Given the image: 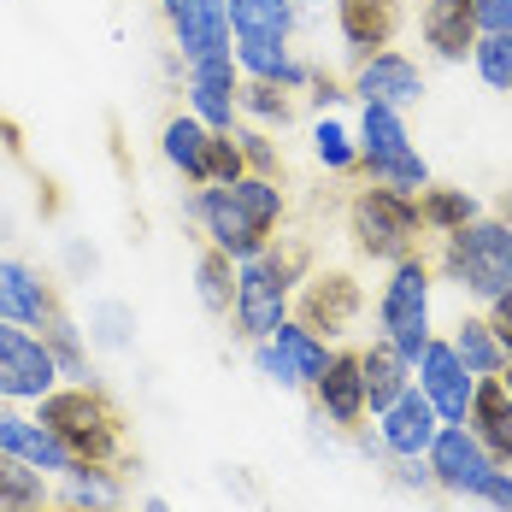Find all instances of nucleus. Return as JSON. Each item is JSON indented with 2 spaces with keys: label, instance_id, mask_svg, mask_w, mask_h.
Instances as JSON below:
<instances>
[{
  "label": "nucleus",
  "instance_id": "nucleus-36",
  "mask_svg": "<svg viewBox=\"0 0 512 512\" xmlns=\"http://www.w3.org/2000/svg\"><path fill=\"white\" fill-rule=\"evenodd\" d=\"M312 154L324 171H359V142L336 124V118H318L312 124Z\"/></svg>",
  "mask_w": 512,
  "mask_h": 512
},
{
  "label": "nucleus",
  "instance_id": "nucleus-18",
  "mask_svg": "<svg viewBox=\"0 0 512 512\" xmlns=\"http://www.w3.org/2000/svg\"><path fill=\"white\" fill-rule=\"evenodd\" d=\"M0 454H12V460H30L36 471H48V477H65V471L77 465V460H71V448L53 436L36 412L24 418L12 401H0Z\"/></svg>",
  "mask_w": 512,
  "mask_h": 512
},
{
  "label": "nucleus",
  "instance_id": "nucleus-25",
  "mask_svg": "<svg viewBox=\"0 0 512 512\" xmlns=\"http://www.w3.org/2000/svg\"><path fill=\"white\" fill-rule=\"evenodd\" d=\"M59 507H77V512H118L124 507V483H118V465H71L53 489Z\"/></svg>",
  "mask_w": 512,
  "mask_h": 512
},
{
  "label": "nucleus",
  "instance_id": "nucleus-39",
  "mask_svg": "<svg viewBox=\"0 0 512 512\" xmlns=\"http://www.w3.org/2000/svg\"><path fill=\"white\" fill-rule=\"evenodd\" d=\"M236 136H242V159H248L254 177H277V171H283V159H277V148H271L265 136H254V130H236Z\"/></svg>",
  "mask_w": 512,
  "mask_h": 512
},
{
  "label": "nucleus",
  "instance_id": "nucleus-30",
  "mask_svg": "<svg viewBox=\"0 0 512 512\" xmlns=\"http://www.w3.org/2000/svg\"><path fill=\"white\" fill-rule=\"evenodd\" d=\"M448 342H454V354L465 359L471 377H501V371H507V348H501V336L489 330V318H460V330H454Z\"/></svg>",
  "mask_w": 512,
  "mask_h": 512
},
{
  "label": "nucleus",
  "instance_id": "nucleus-37",
  "mask_svg": "<svg viewBox=\"0 0 512 512\" xmlns=\"http://www.w3.org/2000/svg\"><path fill=\"white\" fill-rule=\"evenodd\" d=\"M236 177H248L242 136H236V130H212V148H206V183H236Z\"/></svg>",
  "mask_w": 512,
  "mask_h": 512
},
{
  "label": "nucleus",
  "instance_id": "nucleus-6",
  "mask_svg": "<svg viewBox=\"0 0 512 512\" xmlns=\"http://www.w3.org/2000/svg\"><path fill=\"white\" fill-rule=\"evenodd\" d=\"M430 271L436 265L424 254L389 265V283H383V301H377V330H383V342L401 348V359H412V371L430 348Z\"/></svg>",
  "mask_w": 512,
  "mask_h": 512
},
{
  "label": "nucleus",
  "instance_id": "nucleus-48",
  "mask_svg": "<svg viewBox=\"0 0 512 512\" xmlns=\"http://www.w3.org/2000/svg\"><path fill=\"white\" fill-rule=\"evenodd\" d=\"M507 212H512V195H507Z\"/></svg>",
  "mask_w": 512,
  "mask_h": 512
},
{
  "label": "nucleus",
  "instance_id": "nucleus-20",
  "mask_svg": "<svg viewBox=\"0 0 512 512\" xmlns=\"http://www.w3.org/2000/svg\"><path fill=\"white\" fill-rule=\"evenodd\" d=\"M336 30L354 59H371L401 36V0H336Z\"/></svg>",
  "mask_w": 512,
  "mask_h": 512
},
{
  "label": "nucleus",
  "instance_id": "nucleus-4",
  "mask_svg": "<svg viewBox=\"0 0 512 512\" xmlns=\"http://www.w3.org/2000/svg\"><path fill=\"white\" fill-rule=\"evenodd\" d=\"M348 236L365 259L377 265H401V259L418 254V236H424V218H418V195H401V189H359L348 201Z\"/></svg>",
  "mask_w": 512,
  "mask_h": 512
},
{
  "label": "nucleus",
  "instance_id": "nucleus-7",
  "mask_svg": "<svg viewBox=\"0 0 512 512\" xmlns=\"http://www.w3.org/2000/svg\"><path fill=\"white\" fill-rule=\"evenodd\" d=\"M59 389V365H53L48 342L36 336V330H24V324H6L0 318V401H42Z\"/></svg>",
  "mask_w": 512,
  "mask_h": 512
},
{
  "label": "nucleus",
  "instance_id": "nucleus-5",
  "mask_svg": "<svg viewBox=\"0 0 512 512\" xmlns=\"http://www.w3.org/2000/svg\"><path fill=\"white\" fill-rule=\"evenodd\" d=\"M359 171L383 189H401V195H418L430 183V165L412 148L407 124L395 106H359Z\"/></svg>",
  "mask_w": 512,
  "mask_h": 512
},
{
  "label": "nucleus",
  "instance_id": "nucleus-24",
  "mask_svg": "<svg viewBox=\"0 0 512 512\" xmlns=\"http://www.w3.org/2000/svg\"><path fill=\"white\" fill-rule=\"evenodd\" d=\"M236 65H242V77H265V83H283V89L312 83V65H301L283 36H236Z\"/></svg>",
  "mask_w": 512,
  "mask_h": 512
},
{
  "label": "nucleus",
  "instance_id": "nucleus-45",
  "mask_svg": "<svg viewBox=\"0 0 512 512\" xmlns=\"http://www.w3.org/2000/svg\"><path fill=\"white\" fill-rule=\"evenodd\" d=\"M142 512H171V507H165V501H159V495H148V501H142Z\"/></svg>",
  "mask_w": 512,
  "mask_h": 512
},
{
  "label": "nucleus",
  "instance_id": "nucleus-9",
  "mask_svg": "<svg viewBox=\"0 0 512 512\" xmlns=\"http://www.w3.org/2000/svg\"><path fill=\"white\" fill-rule=\"evenodd\" d=\"M359 307H365V289L354 283V271H312L307 283H301V295H295V312L289 318H301L312 336H348L354 330Z\"/></svg>",
  "mask_w": 512,
  "mask_h": 512
},
{
  "label": "nucleus",
  "instance_id": "nucleus-17",
  "mask_svg": "<svg viewBox=\"0 0 512 512\" xmlns=\"http://www.w3.org/2000/svg\"><path fill=\"white\" fill-rule=\"evenodd\" d=\"M53 312H59V289H53L36 265L0 254V318L6 324H24V330H42Z\"/></svg>",
  "mask_w": 512,
  "mask_h": 512
},
{
  "label": "nucleus",
  "instance_id": "nucleus-33",
  "mask_svg": "<svg viewBox=\"0 0 512 512\" xmlns=\"http://www.w3.org/2000/svg\"><path fill=\"white\" fill-rule=\"evenodd\" d=\"M236 106L248 112V118H259V124H295V89H283V83H265V77H242V95H236Z\"/></svg>",
  "mask_w": 512,
  "mask_h": 512
},
{
  "label": "nucleus",
  "instance_id": "nucleus-47",
  "mask_svg": "<svg viewBox=\"0 0 512 512\" xmlns=\"http://www.w3.org/2000/svg\"><path fill=\"white\" fill-rule=\"evenodd\" d=\"M0 512H30V507H0Z\"/></svg>",
  "mask_w": 512,
  "mask_h": 512
},
{
  "label": "nucleus",
  "instance_id": "nucleus-29",
  "mask_svg": "<svg viewBox=\"0 0 512 512\" xmlns=\"http://www.w3.org/2000/svg\"><path fill=\"white\" fill-rule=\"evenodd\" d=\"M36 336L48 342V354H53V365H59V377H65V383H95V365H89V348H83V330L71 324V312H65V307L53 312Z\"/></svg>",
  "mask_w": 512,
  "mask_h": 512
},
{
  "label": "nucleus",
  "instance_id": "nucleus-14",
  "mask_svg": "<svg viewBox=\"0 0 512 512\" xmlns=\"http://www.w3.org/2000/svg\"><path fill=\"white\" fill-rule=\"evenodd\" d=\"M354 95H359V106H395V112H407V106L424 101V71L412 65L407 53L383 48V53H371V59H359Z\"/></svg>",
  "mask_w": 512,
  "mask_h": 512
},
{
  "label": "nucleus",
  "instance_id": "nucleus-46",
  "mask_svg": "<svg viewBox=\"0 0 512 512\" xmlns=\"http://www.w3.org/2000/svg\"><path fill=\"white\" fill-rule=\"evenodd\" d=\"M501 383H507V395H512V359H507V371H501Z\"/></svg>",
  "mask_w": 512,
  "mask_h": 512
},
{
  "label": "nucleus",
  "instance_id": "nucleus-13",
  "mask_svg": "<svg viewBox=\"0 0 512 512\" xmlns=\"http://www.w3.org/2000/svg\"><path fill=\"white\" fill-rule=\"evenodd\" d=\"M418 389L430 395V407L442 412V424H465L471 395H477V377L465 371V359L454 354V342L430 336V348H424V359H418Z\"/></svg>",
  "mask_w": 512,
  "mask_h": 512
},
{
  "label": "nucleus",
  "instance_id": "nucleus-44",
  "mask_svg": "<svg viewBox=\"0 0 512 512\" xmlns=\"http://www.w3.org/2000/svg\"><path fill=\"white\" fill-rule=\"evenodd\" d=\"M312 101H318V112H324V106H336L342 101V83H336V77H324V71H312Z\"/></svg>",
  "mask_w": 512,
  "mask_h": 512
},
{
  "label": "nucleus",
  "instance_id": "nucleus-16",
  "mask_svg": "<svg viewBox=\"0 0 512 512\" xmlns=\"http://www.w3.org/2000/svg\"><path fill=\"white\" fill-rule=\"evenodd\" d=\"M436 430H442V412L430 407V395L418 383L389 412H377V436H383L389 460H424L430 442H436Z\"/></svg>",
  "mask_w": 512,
  "mask_h": 512
},
{
  "label": "nucleus",
  "instance_id": "nucleus-2",
  "mask_svg": "<svg viewBox=\"0 0 512 512\" xmlns=\"http://www.w3.org/2000/svg\"><path fill=\"white\" fill-rule=\"evenodd\" d=\"M36 418L71 448V460L83 465H118L124 460V407L106 395L101 383H65L36 401Z\"/></svg>",
  "mask_w": 512,
  "mask_h": 512
},
{
  "label": "nucleus",
  "instance_id": "nucleus-8",
  "mask_svg": "<svg viewBox=\"0 0 512 512\" xmlns=\"http://www.w3.org/2000/svg\"><path fill=\"white\" fill-rule=\"evenodd\" d=\"M254 365H259V377H271L277 389H312L318 371L330 365V348H324V336H312L301 318H289V324H277V336L254 342Z\"/></svg>",
  "mask_w": 512,
  "mask_h": 512
},
{
  "label": "nucleus",
  "instance_id": "nucleus-43",
  "mask_svg": "<svg viewBox=\"0 0 512 512\" xmlns=\"http://www.w3.org/2000/svg\"><path fill=\"white\" fill-rule=\"evenodd\" d=\"M489 330L501 336V348H507V359H512V295L489 301Z\"/></svg>",
  "mask_w": 512,
  "mask_h": 512
},
{
  "label": "nucleus",
  "instance_id": "nucleus-42",
  "mask_svg": "<svg viewBox=\"0 0 512 512\" xmlns=\"http://www.w3.org/2000/svg\"><path fill=\"white\" fill-rule=\"evenodd\" d=\"M512 30V0H477V36Z\"/></svg>",
  "mask_w": 512,
  "mask_h": 512
},
{
  "label": "nucleus",
  "instance_id": "nucleus-26",
  "mask_svg": "<svg viewBox=\"0 0 512 512\" xmlns=\"http://www.w3.org/2000/svg\"><path fill=\"white\" fill-rule=\"evenodd\" d=\"M418 218H424V230L430 236H454L465 224H477L483 218V206L471 189H454V183H424L418 189Z\"/></svg>",
  "mask_w": 512,
  "mask_h": 512
},
{
  "label": "nucleus",
  "instance_id": "nucleus-35",
  "mask_svg": "<svg viewBox=\"0 0 512 512\" xmlns=\"http://www.w3.org/2000/svg\"><path fill=\"white\" fill-rule=\"evenodd\" d=\"M471 65H477V77H483L495 95H512V30L477 36V48H471Z\"/></svg>",
  "mask_w": 512,
  "mask_h": 512
},
{
  "label": "nucleus",
  "instance_id": "nucleus-41",
  "mask_svg": "<svg viewBox=\"0 0 512 512\" xmlns=\"http://www.w3.org/2000/svg\"><path fill=\"white\" fill-rule=\"evenodd\" d=\"M477 501H483V507H495V512H512V471H507V465H495V471L483 477Z\"/></svg>",
  "mask_w": 512,
  "mask_h": 512
},
{
  "label": "nucleus",
  "instance_id": "nucleus-34",
  "mask_svg": "<svg viewBox=\"0 0 512 512\" xmlns=\"http://www.w3.org/2000/svg\"><path fill=\"white\" fill-rule=\"evenodd\" d=\"M259 265L277 277V289L289 295V289H301L312 277V248H307V236H271V248L259 254Z\"/></svg>",
  "mask_w": 512,
  "mask_h": 512
},
{
  "label": "nucleus",
  "instance_id": "nucleus-28",
  "mask_svg": "<svg viewBox=\"0 0 512 512\" xmlns=\"http://www.w3.org/2000/svg\"><path fill=\"white\" fill-rule=\"evenodd\" d=\"M195 295L212 318H236V259L224 248H212V242L195 259Z\"/></svg>",
  "mask_w": 512,
  "mask_h": 512
},
{
  "label": "nucleus",
  "instance_id": "nucleus-11",
  "mask_svg": "<svg viewBox=\"0 0 512 512\" xmlns=\"http://www.w3.org/2000/svg\"><path fill=\"white\" fill-rule=\"evenodd\" d=\"M236 95H242V65L236 53H212V59H189V112L206 130H236Z\"/></svg>",
  "mask_w": 512,
  "mask_h": 512
},
{
  "label": "nucleus",
  "instance_id": "nucleus-21",
  "mask_svg": "<svg viewBox=\"0 0 512 512\" xmlns=\"http://www.w3.org/2000/svg\"><path fill=\"white\" fill-rule=\"evenodd\" d=\"M418 30H424V48L436 53V59L460 65L477 48V0H424Z\"/></svg>",
  "mask_w": 512,
  "mask_h": 512
},
{
  "label": "nucleus",
  "instance_id": "nucleus-12",
  "mask_svg": "<svg viewBox=\"0 0 512 512\" xmlns=\"http://www.w3.org/2000/svg\"><path fill=\"white\" fill-rule=\"evenodd\" d=\"M171 42L183 48V59H212V53H236L230 48V6L224 0H159Z\"/></svg>",
  "mask_w": 512,
  "mask_h": 512
},
{
  "label": "nucleus",
  "instance_id": "nucleus-10",
  "mask_svg": "<svg viewBox=\"0 0 512 512\" xmlns=\"http://www.w3.org/2000/svg\"><path fill=\"white\" fill-rule=\"evenodd\" d=\"M424 460H430V471H436V489H448V495H460V501H477L483 477L495 471V454L477 442L471 424H442Z\"/></svg>",
  "mask_w": 512,
  "mask_h": 512
},
{
  "label": "nucleus",
  "instance_id": "nucleus-32",
  "mask_svg": "<svg viewBox=\"0 0 512 512\" xmlns=\"http://www.w3.org/2000/svg\"><path fill=\"white\" fill-rule=\"evenodd\" d=\"M53 495H48V471H36L30 460H12L0 454V507H30L42 512Z\"/></svg>",
  "mask_w": 512,
  "mask_h": 512
},
{
  "label": "nucleus",
  "instance_id": "nucleus-1",
  "mask_svg": "<svg viewBox=\"0 0 512 512\" xmlns=\"http://www.w3.org/2000/svg\"><path fill=\"white\" fill-rule=\"evenodd\" d=\"M183 212L206 230L212 248H224V254L242 265V259H259L271 248V236L283 224V189H277V177H254L248 171L236 183H206V189H195Z\"/></svg>",
  "mask_w": 512,
  "mask_h": 512
},
{
  "label": "nucleus",
  "instance_id": "nucleus-23",
  "mask_svg": "<svg viewBox=\"0 0 512 512\" xmlns=\"http://www.w3.org/2000/svg\"><path fill=\"white\" fill-rule=\"evenodd\" d=\"M359 371H365V412L377 418V412H389L401 395L412 389V359H401L395 342H371V348H359Z\"/></svg>",
  "mask_w": 512,
  "mask_h": 512
},
{
  "label": "nucleus",
  "instance_id": "nucleus-31",
  "mask_svg": "<svg viewBox=\"0 0 512 512\" xmlns=\"http://www.w3.org/2000/svg\"><path fill=\"white\" fill-rule=\"evenodd\" d=\"M236 36H283L295 30V0H224Z\"/></svg>",
  "mask_w": 512,
  "mask_h": 512
},
{
  "label": "nucleus",
  "instance_id": "nucleus-22",
  "mask_svg": "<svg viewBox=\"0 0 512 512\" xmlns=\"http://www.w3.org/2000/svg\"><path fill=\"white\" fill-rule=\"evenodd\" d=\"M465 424L477 430V442L495 454V465L512 471V395L501 377H477V395H471V412Z\"/></svg>",
  "mask_w": 512,
  "mask_h": 512
},
{
  "label": "nucleus",
  "instance_id": "nucleus-27",
  "mask_svg": "<svg viewBox=\"0 0 512 512\" xmlns=\"http://www.w3.org/2000/svg\"><path fill=\"white\" fill-rule=\"evenodd\" d=\"M159 148H165V159H171V165L183 171V183L206 189V148H212V130H206L195 112H177V118L165 124Z\"/></svg>",
  "mask_w": 512,
  "mask_h": 512
},
{
  "label": "nucleus",
  "instance_id": "nucleus-38",
  "mask_svg": "<svg viewBox=\"0 0 512 512\" xmlns=\"http://www.w3.org/2000/svg\"><path fill=\"white\" fill-rule=\"evenodd\" d=\"M89 324H95V342H101V348H130L136 318H130L124 301H95V307H89Z\"/></svg>",
  "mask_w": 512,
  "mask_h": 512
},
{
  "label": "nucleus",
  "instance_id": "nucleus-19",
  "mask_svg": "<svg viewBox=\"0 0 512 512\" xmlns=\"http://www.w3.org/2000/svg\"><path fill=\"white\" fill-rule=\"evenodd\" d=\"M312 401H318V418H330L336 430H354L359 418H365V371H359L354 348L330 354V365L312 383Z\"/></svg>",
  "mask_w": 512,
  "mask_h": 512
},
{
  "label": "nucleus",
  "instance_id": "nucleus-3",
  "mask_svg": "<svg viewBox=\"0 0 512 512\" xmlns=\"http://www.w3.org/2000/svg\"><path fill=\"white\" fill-rule=\"evenodd\" d=\"M436 271L448 283H460L477 301H501L512 295V224L507 218H477L454 236H442Z\"/></svg>",
  "mask_w": 512,
  "mask_h": 512
},
{
  "label": "nucleus",
  "instance_id": "nucleus-15",
  "mask_svg": "<svg viewBox=\"0 0 512 512\" xmlns=\"http://www.w3.org/2000/svg\"><path fill=\"white\" fill-rule=\"evenodd\" d=\"M277 324H289V295L277 289V277L259 259H242L236 265V330L248 342H265L277 336Z\"/></svg>",
  "mask_w": 512,
  "mask_h": 512
},
{
  "label": "nucleus",
  "instance_id": "nucleus-40",
  "mask_svg": "<svg viewBox=\"0 0 512 512\" xmlns=\"http://www.w3.org/2000/svg\"><path fill=\"white\" fill-rule=\"evenodd\" d=\"M389 477H395L401 489H418V495H430V489H436V471H430V460H389Z\"/></svg>",
  "mask_w": 512,
  "mask_h": 512
}]
</instances>
